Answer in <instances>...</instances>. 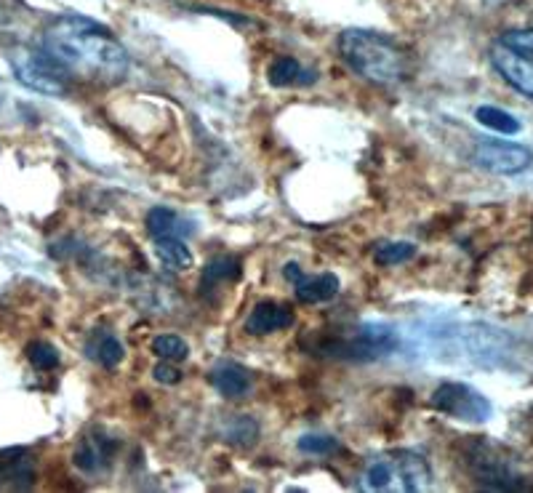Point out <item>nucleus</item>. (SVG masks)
Masks as SVG:
<instances>
[{"instance_id":"nucleus-1","label":"nucleus","mask_w":533,"mask_h":493,"mask_svg":"<svg viewBox=\"0 0 533 493\" xmlns=\"http://www.w3.org/2000/svg\"><path fill=\"white\" fill-rule=\"evenodd\" d=\"M43 51L70 75L94 83H120L128 75V54L110 27L86 16H62L43 32Z\"/></svg>"},{"instance_id":"nucleus-2","label":"nucleus","mask_w":533,"mask_h":493,"mask_svg":"<svg viewBox=\"0 0 533 493\" xmlns=\"http://www.w3.org/2000/svg\"><path fill=\"white\" fill-rule=\"evenodd\" d=\"M339 54L360 78L392 86L406 78V54L382 32L344 30L339 35Z\"/></svg>"},{"instance_id":"nucleus-3","label":"nucleus","mask_w":533,"mask_h":493,"mask_svg":"<svg viewBox=\"0 0 533 493\" xmlns=\"http://www.w3.org/2000/svg\"><path fill=\"white\" fill-rule=\"evenodd\" d=\"M398 347V339L387 326H358L336 328L334 334H315V342L307 352L326 355L336 360H376L390 355Z\"/></svg>"},{"instance_id":"nucleus-4","label":"nucleus","mask_w":533,"mask_h":493,"mask_svg":"<svg viewBox=\"0 0 533 493\" xmlns=\"http://www.w3.org/2000/svg\"><path fill=\"white\" fill-rule=\"evenodd\" d=\"M8 62H11L16 80L30 91H38L43 96H64L70 88V83H67L70 72L64 70L59 62H54L46 51L19 46L11 51Z\"/></svg>"},{"instance_id":"nucleus-5","label":"nucleus","mask_w":533,"mask_h":493,"mask_svg":"<svg viewBox=\"0 0 533 493\" xmlns=\"http://www.w3.org/2000/svg\"><path fill=\"white\" fill-rule=\"evenodd\" d=\"M430 406L443 416H451V419L470 424H483L494 416L491 400L483 392L475 390V387L462 382L440 384L438 390L432 392Z\"/></svg>"},{"instance_id":"nucleus-6","label":"nucleus","mask_w":533,"mask_h":493,"mask_svg":"<svg viewBox=\"0 0 533 493\" xmlns=\"http://www.w3.org/2000/svg\"><path fill=\"white\" fill-rule=\"evenodd\" d=\"M470 470L480 486L488 491H523L526 478L515 470V464L507 456L496 454L494 446L478 443L470 454Z\"/></svg>"},{"instance_id":"nucleus-7","label":"nucleus","mask_w":533,"mask_h":493,"mask_svg":"<svg viewBox=\"0 0 533 493\" xmlns=\"http://www.w3.org/2000/svg\"><path fill=\"white\" fill-rule=\"evenodd\" d=\"M472 163L488 174L496 176H515L523 174L526 168H531L533 152L528 150L526 144L518 142H480L475 150H472Z\"/></svg>"},{"instance_id":"nucleus-8","label":"nucleus","mask_w":533,"mask_h":493,"mask_svg":"<svg viewBox=\"0 0 533 493\" xmlns=\"http://www.w3.org/2000/svg\"><path fill=\"white\" fill-rule=\"evenodd\" d=\"M491 64L512 88H518L520 94L533 99V56L520 54L515 48L504 46L502 40L491 46Z\"/></svg>"},{"instance_id":"nucleus-9","label":"nucleus","mask_w":533,"mask_h":493,"mask_svg":"<svg viewBox=\"0 0 533 493\" xmlns=\"http://www.w3.org/2000/svg\"><path fill=\"white\" fill-rule=\"evenodd\" d=\"M288 283H294V294L302 304H323L331 302L339 294V278L334 272H320V275H304L299 264L288 262L283 267Z\"/></svg>"},{"instance_id":"nucleus-10","label":"nucleus","mask_w":533,"mask_h":493,"mask_svg":"<svg viewBox=\"0 0 533 493\" xmlns=\"http://www.w3.org/2000/svg\"><path fill=\"white\" fill-rule=\"evenodd\" d=\"M118 454V440L107 438L102 432L96 435H86L80 440L75 454H72V464L86 475H102L112 467V459Z\"/></svg>"},{"instance_id":"nucleus-11","label":"nucleus","mask_w":533,"mask_h":493,"mask_svg":"<svg viewBox=\"0 0 533 493\" xmlns=\"http://www.w3.org/2000/svg\"><path fill=\"white\" fill-rule=\"evenodd\" d=\"M35 486V462L22 448L0 454V491H30Z\"/></svg>"},{"instance_id":"nucleus-12","label":"nucleus","mask_w":533,"mask_h":493,"mask_svg":"<svg viewBox=\"0 0 533 493\" xmlns=\"http://www.w3.org/2000/svg\"><path fill=\"white\" fill-rule=\"evenodd\" d=\"M296 315L288 310L286 304L278 302H259L246 318V331L251 336H267L283 328L294 326Z\"/></svg>"},{"instance_id":"nucleus-13","label":"nucleus","mask_w":533,"mask_h":493,"mask_svg":"<svg viewBox=\"0 0 533 493\" xmlns=\"http://www.w3.org/2000/svg\"><path fill=\"white\" fill-rule=\"evenodd\" d=\"M211 384H214V390L227 400H238L243 395H248L251 390V374H248L246 366H240V363H232V360H222V363H216L211 368Z\"/></svg>"},{"instance_id":"nucleus-14","label":"nucleus","mask_w":533,"mask_h":493,"mask_svg":"<svg viewBox=\"0 0 533 493\" xmlns=\"http://www.w3.org/2000/svg\"><path fill=\"white\" fill-rule=\"evenodd\" d=\"M392 467H395V475H398L408 493L430 488L432 470L422 454H416V451H398V454L392 456Z\"/></svg>"},{"instance_id":"nucleus-15","label":"nucleus","mask_w":533,"mask_h":493,"mask_svg":"<svg viewBox=\"0 0 533 493\" xmlns=\"http://www.w3.org/2000/svg\"><path fill=\"white\" fill-rule=\"evenodd\" d=\"M86 355L88 360H94L102 368H118L123 358H126V347L115 334L104 331V328H96L94 334L88 336Z\"/></svg>"},{"instance_id":"nucleus-16","label":"nucleus","mask_w":533,"mask_h":493,"mask_svg":"<svg viewBox=\"0 0 533 493\" xmlns=\"http://www.w3.org/2000/svg\"><path fill=\"white\" fill-rule=\"evenodd\" d=\"M144 224H147V232H150L155 240L158 238H190L192 232H195V227H192L187 219H182L176 211L163 208V206L150 208V214H147Z\"/></svg>"},{"instance_id":"nucleus-17","label":"nucleus","mask_w":533,"mask_h":493,"mask_svg":"<svg viewBox=\"0 0 533 493\" xmlns=\"http://www.w3.org/2000/svg\"><path fill=\"white\" fill-rule=\"evenodd\" d=\"M267 80H270L275 88H286V86H307L315 80V72L304 70L299 59L294 56H280L275 62L270 64L267 70Z\"/></svg>"},{"instance_id":"nucleus-18","label":"nucleus","mask_w":533,"mask_h":493,"mask_svg":"<svg viewBox=\"0 0 533 493\" xmlns=\"http://www.w3.org/2000/svg\"><path fill=\"white\" fill-rule=\"evenodd\" d=\"M155 256L163 267L174 272L190 270L195 259H192L190 246L184 243V238H158L155 240Z\"/></svg>"},{"instance_id":"nucleus-19","label":"nucleus","mask_w":533,"mask_h":493,"mask_svg":"<svg viewBox=\"0 0 533 493\" xmlns=\"http://www.w3.org/2000/svg\"><path fill=\"white\" fill-rule=\"evenodd\" d=\"M240 259L238 256H214L203 270V291L214 286H224V283H235L240 278Z\"/></svg>"},{"instance_id":"nucleus-20","label":"nucleus","mask_w":533,"mask_h":493,"mask_svg":"<svg viewBox=\"0 0 533 493\" xmlns=\"http://www.w3.org/2000/svg\"><path fill=\"white\" fill-rule=\"evenodd\" d=\"M475 120H478L480 126L496 131V134L512 136L520 131V120L515 118V115H510L507 110H502V107H494V104L478 107V110H475Z\"/></svg>"},{"instance_id":"nucleus-21","label":"nucleus","mask_w":533,"mask_h":493,"mask_svg":"<svg viewBox=\"0 0 533 493\" xmlns=\"http://www.w3.org/2000/svg\"><path fill=\"white\" fill-rule=\"evenodd\" d=\"M152 352H155L160 360H168V363H179V360L190 358V344L184 342L182 336L160 334V336H155V339H152Z\"/></svg>"},{"instance_id":"nucleus-22","label":"nucleus","mask_w":533,"mask_h":493,"mask_svg":"<svg viewBox=\"0 0 533 493\" xmlns=\"http://www.w3.org/2000/svg\"><path fill=\"white\" fill-rule=\"evenodd\" d=\"M416 256L414 243H379L374 251L376 264L382 267H395V264H406Z\"/></svg>"},{"instance_id":"nucleus-23","label":"nucleus","mask_w":533,"mask_h":493,"mask_svg":"<svg viewBox=\"0 0 533 493\" xmlns=\"http://www.w3.org/2000/svg\"><path fill=\"white\" fill-rule=\"evenodd\" d=\"M27 360L38 371H54L59 366V350L48 342H30L27 344Z\"/></svg>"},{"instance_id":"nucleus-24","label":"nucleus","mask_w":533,"mask_h":493,"mask_svg":"<svg viewBox=\"0 0 533 493\" xmlns=\"http://www.w3.org/2000/svg\"><path fill=\"white\" fill-rule=\"evenodd\" d=\"M395 480V467L392 462H374L363 475V486L368 491H384V488H390V483Z\"/></svg>"},{"instance_id":"nucleus-25","label":"nucleus","mask_w":533,"mask_h":493,"mask_svg":"<svg viewBox=\"0 0 533 493\" xmlns=\"http://www.w3.org/2000/svg\"><path fill=\"white\" fill-rule=\"evenodd\" d=\"M339 448V440L331 438V435H304L299 440V451L302 454H315V456H328L334 454Z\"/></svg>"},{"instance_id":"nucleus-26","label":"nucleus","mask_w":533,"mask_h":493,"mask_svg":"<svg viewBox=\"0 0 533 493\" xmlns=\"http://www.w3.org/2000/svg\"><path fill=\"white\" fill-rule=\"evenodd\" d=\"M504 46L515 48L520 54L533 56V27L531 30H510L502 35Z\"/></svg>"},{"instance_id":"nucleus-27","label":"nucleus","mask_w":533,"mask_h":493,"mask_svg":"<svg viewBox=\"0 0 533 493\" xmlns=\"http://www.w3.org/2000/svg\"><path fill=\"white\" fill-rule=\"evenodd\" d=\"M152 376H155V382L160 384H179L182 382V374L176 371L168 360H163V363H158V366L152 368Z\"/></svg>"}]
</instances>
